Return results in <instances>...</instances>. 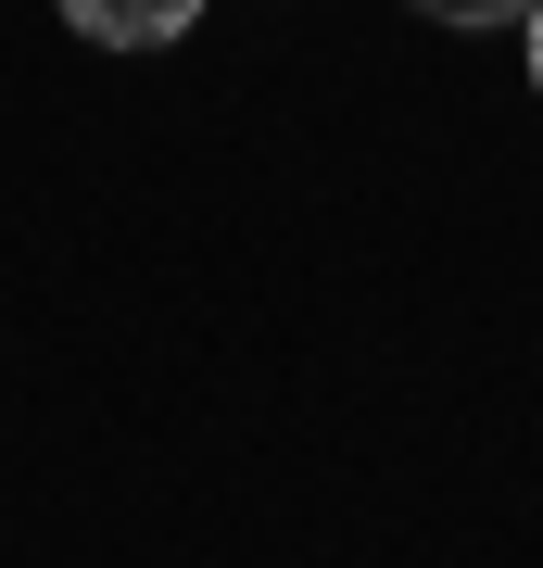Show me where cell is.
<instances>
[{"label": "cell", "instance_id": "obj_3", "mask_svg": "<svg viewBox=\"0 0 543 568\" xmlns=\"http://www.w3.org/2000/svg\"><path fill=\"white\" fill-rule=\"evenodd\" d=\"M531 89H543V0H531Z\"/></svg>", "mask_w": 543, "mask_h": 568}, {"label": "cell", "instance_id": "obj_1", "mask_svg": "<svg viewBox=\"0 0 543 568\" xmlns=\"http://www.w3.org/2000/svg\"><path fill=\"white\" fill-rule=\"evenodd\" d=\"M190 13L202 0H63V26L101 51H164V39H190Z\"/></svg>", "mask_w": 543, "mask_h": 568}, {"label": "cell", "instance_id": "obj_2", "mask_svg": "<svg viewBox=\"0 0 543 568\" xmlns=\"http://www.w3.org/2000/svg\"><path fill=\"white\" fill-rule=\"evenodd\" d=\"M418 13H443V26H531V0H418Z\"/></svg>", "mask_w": 543, "mask_h": 568}]
</instances>
